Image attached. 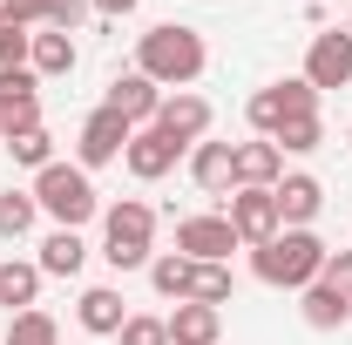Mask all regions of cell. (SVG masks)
Instances as JSON below:
<instances>
[{
    "instance_id": "obj_1",
    "label": "cell",
    "mask_w": 352,
    "mask_h": 345,
    "mask_svg": "<svg viewBox=\"0 0 352 345\" xmlns=\"http://www.w3.org/2000/svg\"><path fill=\"white\" fill-rule=\"evenodd\" d=\"M204 61H210V47H204L197 27H183V21H163V27H149L135 41V75H149L156 88H190L204 75Z\"/></svg>"
},
{
    "instance_id": "obj_2",
    "label": "cell",
    "mask_w": 352,
    "mask_h": 345,
    "mask_svg": "<svg viewBox=\"0 0 352 345\" xmlns=\"http://www.w3.org/2000/svg\"><path fill=\"white\" fill-rule=\"evenodd\" d=\"M251 271H258V285H271V291H305L311 278L325 271V244L311 230H278L271 244L251 251Z\"/></svg>"
},
{
    "instance_id": "obj_3",
    "label": "cell",
    "mask_w": 352,
    "mask_h": 345,
    "mask_svg": "<svg viewBox=\"0 0 352 345\" xmlns=\"http://www.w3.org/2000/svg\"><path fill=\"white\" fill-rule=\"evenodd\" d=\"M34 203H41V216H54V230H82L88 216H102V197H95L88 170L82 163H61V156L34 176Z\"/></svg>"
},
{
    "instance_id": "obj_4",
    "label": "cell",
    "mask_w": 352,
    "mask_h": 345,
    "mask_svg": "<svg viewBox=\"0 0 352 345\" xmlns=\"http://www.w3.org/2000/svg\"><path fill=\"white\" fill-rule=\"evenodd\" d=\"M149 244H156V210L142 197H122L102 210V258L116 271H142L149 264Z\"/></svg>"
},
{
    "instance_id": "obj_5",
    "label": "cell",
    "mask_w": 352,
    "mask_h": 345,
    "mask_svg": "<svg viewBox=\"0 0 352 345\" xmlns=\"http://www.w3.org/2000/svg\"><path fill=\"white\" fill-rule=\"evenodd\" d=\"M244 115H251V129L271 142L285 122H305V115H318V88H311L305 75H292V82H271V88H258V95L244 102Z\"/></svg>"
},
{
    "instance_id": "obj_6",
    "label": "cell",
    "mask_w": 352,
    "mask_h": 345,
    "mask_svg": "<svg viewBox=\"0 0 352 345\" xmlns=\"http://www.w3.org/2000/svg\"><path fill=\"white\" fill-rule=\"evenodd\" d=\"M223 223H230L237 244H251V251L271 244V237L285 230V223H278V203H271V190H230V197H223Z\"/></svg>"
},
{
    "instance_id": "obj_7",
    "label": "cell",
    "mask_w": 352,
    "mask_h": 345,
    "mask_svg": "<svg viewBox=\"0 0 352 345\" xmlns=\"http://www.w3.org/2000/svg\"><path fill=\"white\" fill-rule=\"evenodd\" d=\"M156 135H170L176 149H197L204 135H210V102L204 95H190V88H176V95H163V109H156V122H149Z\"/></svg>"
},
{
    "instance_id": "obj_8",
    "label": "cell",
    "mask_w": 352,
    "mask_h": 345,
    "mask_svg": "<svg viewBox=\"0 0 352 345\" xmlns=\"http://www.w3.org/2000/svg\"><path fill=\"white\" fill-rule=\"evenodd\" d=\"M129 135H135V129L116 115V109H109V102H102V109L82 122V135H75V163H82V170H102V163H116V156L129 149Z\"/></svg>"
},
{
    "instance_id": "obj_9",
    "label": "cell",
    "mask_w": 352,
    "mask_h": 345,
    "mask_svg": "<svg viewBox=\"0 0 352 345\" xmlns=\"http://www.w3.org/2000/svg\"><path fill=\"white\" fill-rule=\"evenodd\" d=\"M176 251L190 264H223L237 251V230L223 223V210L217 216H183V223H176Z\"/></svg>"
},
{
    "instance_id": "obj_10",
    "label": "cell",
    "mask_w": 352,
    "mask_h": 345,
    "mask_svg": "<svg viewBox=\"0 0 352 345\" xmlns=\"http://www.w3.org/2000/svg\"><path fill=\"white\" fill-rule=\"evenodd\" d=\"M305 82L325 95V88H352V34L325 27L311 34V54H305Z\"/></svg>"
},
{
    "instance_id": "obj_11",
    "label": "cell",
    "mask_w": 352,
    "mask_h": 345,
    "mask_svg": "<svg viewBox=\"0 0 352 345\" xmlns=\"http://www.w3.org/2000/svg\"><path fill=\"white\" fill-rule=\"evenodd\" d=\"M0 122L14 129H41V75L34 68H0Z\"/></svg>"
},
{
    "instance_id": "obj_12",
    "label": "cell",
    "mask_w": 352,
    "mask_h": 345,
    "mask_svg": "<svg viewBox=\"0 0 352 345\" xmlns=\"http://www.w3.org/2000/svg\"><path fill=\"white\" fill-rule=\"evenodd\" d=\"M271 203H278V223H285V230H311V216L325 210V183L305 176V170H292V176H278Z\"/></svg>"
},
{
    "instance_id": "obj_13",
    "label": "cell",
    "mask_w": 352,
    "mask_h": 345,
    "mask_svg": "<svg viewBox=\"0 0 352 345\" xmlns=\"http://www.w3.org/2000/svg\"><path fill=\"white\" fill-rule=\"evenodd\" d=\"M109 109H116L129 129H149L156 109H163V88L149 82V75H116V82H109Z\"/></svg>"
},
{
    "instance_id": "obj_14",
    "label": "cell",
    "mask_w": 352,
    "mask_h": 345,
    "mask_svg": "<svg viewBox=\"0 0 352 345\" xmlns=\"http://www.w3.org/2000/svg\"><path fill=\"white\" fill-rule=\"evenodd\" d=\"M190 176L204 197H230L237 190V142H197L190 149Z\"/></svg>"
},
{
    "instance_id": "obj_15",
    "label": "cell",
    "mask_w": 352,
    "mask_h": 345,
    "mask_svg": "<svg viewBox=\"0 0 352 345\" xmlns=\"http://www.w3.org/2000/svg\"><path fill=\"white\" fill-rule=\"evenodd\" d=\"M176 156H183V149H176L170 135H156V129H135L129 149H122V163H129L135 183H163V176L176 170Z\"/></svg>"
},
{
    "instance_id": "obj_16",
    "label": "cell",
    "mask_w": 352,
    "mask_h": 345,
    "mask_svg": "<svg viewBox=\"0 0 352 345\" xmlns=\"http://www.w3.org/2000/svg\"><path fill=\"white\" fill-rule=\"evenodd\" d=\"M75 318H82L88 339H116V332L129 325V311H122V291H116V285H88L82 304H75Z\"/></svg>"
},
{
    "instance_id": "obj_17",
    "label": "cell",
    "mask_w": 352,
    "mask_h": 345,
    "mask_svg": "<svg viewBox=\"0 0 352 345\" xmlns=\"http://www.w3.org/2000/svg\"><path fill=\"white\" fill-rule=\"evenodd\" d=\"M163 325H170V345H217L223 339V311H217V304L176 298V311L163 318Z\"/></svg>"
},
{
    "instance_id": "obj_18",
    "label": "cell",
    "mask_w": 352,
    "mask_h": 345,
    "mask_svg": "<svg viewBox=\"0 0 352 345\" xmlns=\"http://www.w3.org/2000/svg\"><path fill=\"white\" fill-rule=\"evenodd\" d=\"M278 176H285V156H278V142H237V190H278Z\"/></svg>"
},
{
    "instance_id": "obj_19",
    "label": "cell",
    "mask_w": 352,
    "mask_h": 345,
    "mask_svg": "<svg viewBox=\"0 0 352 345\" xmlns=\"http://www.w3.org/2000/svg\"><path fill=\"white\" fill-rule=\"evenodd\" d=\"M298 318H305L311 332H339L346 325V291L325 285V278H311L305 291H298Z\"/></svg>"
},
{
    "instance_id": "obj_20",
    "label": "cell",
    "mask_w": 352,
    "mask_h": 345,
    "mask_svg": "<svg viewBox=\"0 0 352 345\" xmlns=\"http://www.w3.org/2000/svg\"><path fill=\"white\" fill-rule=\"evenodd\" d=\"M41 278H75V271H82L88 264V244H82V230H47L41 237Z\"/></svg>"
},
{
    "instance_id": "obj_21",
    "label": "cell",
    "mask_w": 352,
    "mask_h": 345,
    "mask_svg": "<svg viewBox=\"0 0 352 345\" xmlns=\"http://www.w3.org/2000/svg\"><path fill=\"white\" fill-rule=\"evenodd\" d=\"M75 61H82V54H75V34H54V27H47V34H34V54H28V68H34L41 82H61V75H75Z\"/></svg>"
},
{
    "instance_id": "obj_22",
    "label": "cell",
    "mask_w": 352,
    "mask_h": 345,
    "mask_svg": "<svg viewBox=\"0 0 352 345\" xmlns=\"http://www.w3.org/2000/svg\"><path fill=\"white\" fill-rule=\"evenodd\" d=\"M34 298H41V264L7 258L0 264V304H7V311H34Z\"/></svg>"
},
{
    "instance_id": "obj_23",
    "label": "cell",
    "mask_w": 352,
    "mask_h": 345,
    "mask_svg": "<svg viewBox=\"0 0 352 345\" xmlns=\"http://www.w3.org/2000/svg\"><path fill=\"white\" fill-rule=\"evenodd\" d=\"M34 223H41V203H34V190H0V237H7V244H21Z\"/></svg>"
},
{
    "instance_id": "obj_24",
    "label": "cell",
    "mask_w": 352,
    "mask_h": 345,
    "mask_svg": "<svg viewBox=\"0 0 352 345\" xmlns=\"http://www.w3.org/2000/svg\"><path fill=\"white\" fill-rule=\"evenodd\" d=\"M190 304H230V264H190V285H183Z\"/></svg>"
},
{
    "instance_id": "obj_25",
    "label": "cell",
    "mask_w": 352,
    "mask_h": 345,
    "mask_svg": "<svg viewBox=\"0 0 352 345\" xmlns=\"http://www.w3.org/2000/svg\"><path fill=\"white\" fill-rule=\"evenodd\" d=\"M0 149H7V156H14L21 170H34V176L54 163V135H47V129H14L7 142H0Z\"/></svg>"
},
{
    "instance_id": "obj_26",
    "label": "cell",
    "mask_w": 352,
    "mask_h": 345,
    "mask_svg": "<svg viewBox=\"0 0 352 345\" xmlns=\"http://www.w3.org/2000/svg\"><path fill=\"white\" fill-rule=\"evenodd\" d=\"M7 345H61V325L47 318L41 304H34V311H14V325H7Z\"/></svg>"
},
{
    "instance_id": "obj_27",
    "label": "cell",
    "mask_w": 352,
    "mask_h": 345,
    "mask_svg": "<svg viewBox=\"0 0 352 345\" xmlns=\"http://www.w3.org/2000/svg\"><path fill=\"white\" fill-rule=\"evenodd\" d=\"M271 142H278V156H311V149L325 142V122H318V115H305V122H285Z\"/></svg>"
},
{
    "instance_id": "obj_28",
    "label": "cell",
    "mask_w": 352,
    "mask_h": 345,
    "mask_svg": "<svg viewBox=\"0 0 352 345\" xmlns=\"http://www.w3.org/2000/svg\"><path fill=\"white\" fill-rule=\"evenodd\" d=\"M149 285H156V298H183V285H190V258H183V251L149 258Z\"/></svg>"
},
{
    "instance_id": "obj_29",
    "label": "cell",
    "mask_w": 352,
    "mask_h": 345,
    "mask_svg": "<svg viewBox=\"0 0 352 345\" xmlns=\"http://www.w3.org/2000/svg\"><path fill=\"white\" fill-rule=\"evenodd\" d=\"M116 345H170V325L149 318V311H129V325L116 332Z\"/></svg>"
},
{
    "instance_id": "obj_30",
    "label": "cell",
    "mask_w": 352,
    "mask_h": 345,
    "mask_svg": "<svg viewBox=\"0 0 352 345\" xmlns=\"http://www.w3.org/2000/svg\"><path fill=\"white\" fill-rule=\"evenodd\" d=\"M28 54H34V34L21 21H0V68H28Z\"/></svg>"
},
{
    "instance_id": "obj_31",
    "label": "cell",
    "mask_w": 352,
    "mask_h": 345,
    "mask_svg": "<svg viewBox=\"0 0 352 345\" xmlns=\"http://www.w3.org/2000/svg\"><path fill=\"white\" fill-rule=\"evenodd\" d=\"M88 14H95V0H47V27L54 34H75Z\"/></svg>"
},
{
    "instance_id": "obj_32",
    "label": "cell",
    "mask_w": 352,
    "mask_h": 345,
    "mask_svg": "<svg viewBox=\"0 0 352 345\" xmlns=\"http://www.w3.org/2000/svg\"><path fill=\"white\" fill-rule=\"evenodd\" d=\"M325 285H339V291H352V251H325V271H318Z\"/></svg>"
},
{
    "instance_id": "obj_33",
    "label": "cell",
    "mask_w": 352,
    "mask_h": 345,
    "mask_svg": "<svg viewBox=\"0 0 352 345\" xmlns=\"http://www.w3.org/2000/svg\"><path fill=\"white\" fill-rule=\"evenodd\" d=\"M0 14L21 21V27H34V21H47V0H0Z\"/></svg>"
},
{
    "instance_id": "obj_34",
    "label": "cell",
    "mask_w": 352,
    "mask_h": 345,
    "mask_svg": "<svg viewBox=\"0 0 352 345\" xmlns=\"http://www.w3.org/2000/svg\"><path fill=\"white\" fill-rule=\"evenodd\" d=\"M135 7H142V0H95V14H109V21H116V14H135Z\"/></svg>"
},
{
    "instance_id": "obj_35",
    "label": "cell",
    "mask_w": 352,
    "mask_h": 345,
    "mask_svg": "<svg viewBox=\"0 0 352 345\" xmlns=\"http://www.w3.org/2000/svg\"><path fill=\"white\" fill-rule=\"evenodd\" d=\"M346 318H352V291H346Z\"/></svg>"
},
{
    "instance_id": "obj_36",
    "label": "cell",
    "mask_w": 352,
    "mask_h": 345,
    "mask_svg": "<svg viewBox=\"0 0 352 345\" xmlns=\"http://www.w3.org/2000/svg\"><path fill=\"white\" fill-rule=\"evenodd\" d=\"M0 142H7V122H0Z\"/></svg>"
},
{
    "instance_id": "obj_37",
    "label": "cell",
    "mask_w": 352,
    "mask_h": 345,
    "mask_svg": "<svg viewBox=\"0 0 352 345\" xmlns=\"http://www.w3.org/2000/svg\"><path fill=\"white\" fill-rule=\"evenodd\" d=\"M346 142H352V129H346Z\"/></svg>"
},
{
    "instance_id": "obj_38",
    "label": "cell",
    "mask_w": 352,
    "mask_h": 345,
    "mask_svg": "<svg viewBox=\"0 0 352 345\" xmlns=\"http://www.w3.org/2000/svg\"><path fill=\"white\" fill-rule=\"evenodd\" d=\"M0 21H7V14H0Z\"/></svg>"
},
{
    "instance_id": "obj_39",
    "label": "cell",
    "mask_w": 352,
    "mask_h": 345,
    "mask_svg": "<svg viewBox=\"0 0 352 345\" xmlns=\"http://www.w3.org/2000/svg\"><path fill=\"white\" fill-rule=\"evenodd\" d=\"M346 34H352V27H346Z\"/></svg>"
}]
</instances>
